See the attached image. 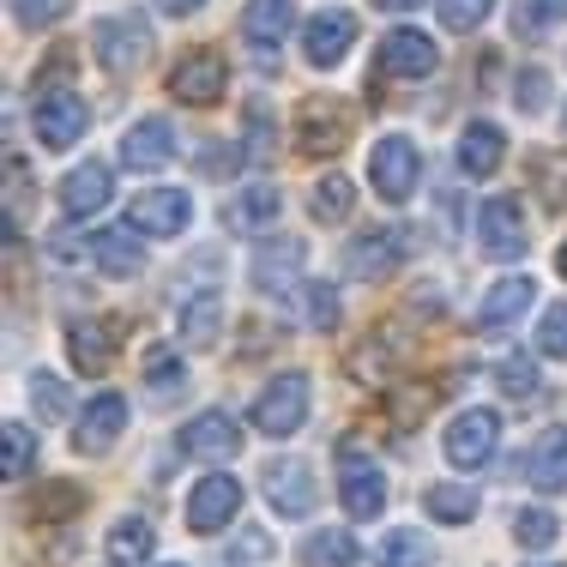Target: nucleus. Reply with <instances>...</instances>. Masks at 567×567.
<instances>
[{"instance_id": "9b49d317", "label": "nucleus", "mask_w": 567, "mask_h": 567, "mask_svg": "<svg viewBox=\"0 0 567 567\" xmlns=\"http://www.w3.org/2000/svg\"><path fill=\"white\" fill-rule=\"evenodd\" d=\"M441 61V49L429 43L423 31H386L381 37V55H374V73L386 79H429Z\"/></svg>"}, {"instance_id": "f8f14e48", "label": "nucleus", "mask_w": 567, "mask_h": 567, "mask_svg": "<svg viewBox=\"0 0 567 567\" xmlns=\"http://www.w3.org/2000/svg\"><path fill=\"white\" fill-rule=\"evenodd\" d=\"M350 43H357V12H344V7L315 12V19H308V31H302L308 66H339L350 55Z\"/></svg>"}, {"instance_id": "f704fd0d", "label": "nucleus", "mask_w": 567, "mask_h": 567, "mask_svg": "<svg viewBox=\"0 0 567 567\" xmlns=\"http://www.w3.org/2000/svg\"><path fill=\"white\" fill-rule=\"evenodd\" d=\"M537 357H567V302L544 308V320H537Z\"/></svg>"}, {"instance_id": "c85d7f7f", "label": "nucleus", "mask_w": 567, "mask_h": 567, "mask_svg": "<svg viewBox=\"0 0 567 567\" xmlns=\"http://www.w3.org/2000/svg\"><path fill=\"white\" fill-rule=\"evenodd\" d=\"M423 507H429V519H441V525H465V519H477V489H471V483H429Z\"/></svg>"}, {"instance_id": "603ef678", "label": "nucleus", "mask_w": 567, "mask_h": 567, "mask_svg": "<svg viewBox=\"0 0 567 567\" xmlns=\"http://www.w3.org/2000/svg\"><path fill=\"white\" fill-rule=\"evenodd\" d=\"M169 567H175V561H169Z\"/></svg>"}, {"instance_id": "4468645a", "label": "nucleus", "mask_w": 567, "mask_h": 567, "mask_svg": "<svg viewBox=\"0 0 567 567\" xmlns=\"http://www.w3.org/2000/svg\"><path fill=\"white\" fill-rule=\"evenodd\" d=\"M266 495H272V507L284 519H302V513H315L320 489H315V471L302 465V458H278V465H266Z\"/></svg>"}, {"instance_id": "20e7f679", "label": "nucleus", "mask_w": 567, "mask_h": 567, "mask_svg": "<svg viewBox=\"0 0 567 567\" xmlns=\"http://www.w3.org/2000/svg\"><path fill=\"white\" fill-rule=\"evenodd\" d=\"M532 229H525V206L513 194H489L477 206V241H483V254L489 260H519L525 248H532Z\"/></svg>"}, {"instance_id": "423d86ee", "label": "nucleus", "mask_w": 567, "mask_h": 567, "mask_svg": "<svg viewBox=\"0 0 567 567\" xmlns=\"http://www.w3.org/2000/svg\"><path fill=\"white\" fill-rule=\"evenodd\" d=\"M241 513V483L229 477V471H212V477H199L194 489H187V507H182V519H187V532H224L229 519Z\"/></svg>"}, {"instance_id": "b1692460", "label": "nucleus", "mask_w": 567, "mask_h": 567, "mask_svg": "<svg viewBox=\"0 0 567 567\" xmlns=\"http://www.w3.org/2000/svg\"><path fill=\"white\" fill-rule=\"evenodd\" d=\"M399 248H404L399 236H381V229H369V236L344 241V272H350V278H362V284H381L386 272H393Z\"/></svg>"}, {"instance_id": "c03bdc74", "label": "nucleus", "mask_w": 567, "mask_h": 567, "mask_svg": "<svg viewBox=\"0 0 567 567\" xmlns=\"http://www.w3.org/2000/svg\"><path fill=\"white\" fill-rule=\"evenodd\" d=\"M513 91H519V97H513V103H519V110H544V103H549V73H544V66H532V73H519V85H513Z\"/></svg>"}, {"instance_id": "4c0bfd02", "label": "nucleus", "mask_w": 567, "mask_h": 567, "mask_svg": "<svg viewBox=\"0 0 567 567\" xmlns=\"http://www.w3.org/2000/svg\"><path fill=\"white\" fill-rule=\"evenodd\" d=\"M489 12H495V0H441V24L447 31H477Z\"/></svg>"}, {"instance_id": "ddd939ff", "label": "nucleus", "mask_w": 567, "mask_h": 567, "mask_svg": "<svg viewBox=\"0 0 567 567\" xmlns=\"http://www.w3.org/2000/svg\"><path fill=\"white\" fill-rule=\"evenodd\" d=\"M127 218L145 236H175V229H187V218H194V199L182 187H152V194H133Z\"/></svg>"}, {"instance_id": "bb28decb", "label": "nucleus", "mask_w": 567, "mask_h": 567, "mask_svg": "<svg viewBox=\"0 0 567 567\" xmlns=\"http://www.w3.org/2000/svg\"><path fill=\"white\" fill-rule=\"evenodd\" d=\"M85 254L103 266V272H115V278H133V272H140V241H133L127 229H97Z\"/></svg>"}, {"instance_id": "8fccbe9b", "label": "nucleus", "mask_w": 567, "mask_h": 567, "mask_svg": "<svg viewBox=\"0 0 567 567\" xmlns=\"http://www.w3.org/2000/svg\"><path fill=\"white\" fill-rule=\"evenodd\" d=\"M374 7H386V12H411V7H423V0H374Z\"/></svg>"}, {"instance_id": "49530a36", "label": "nucleus", "mask_w": 567, "mask_h": 567, "mask_svg": "<svg viewBox=\"0 0 567 567\" xmlns=\"http://www.w3.org/2000/svg\"><path fill=\"white\" fill-rule=\"evenodd\" d=\"M266 549H272L266 537H241V549H229V561H260Z\"/></svg>"}, {"instance_id": "f03ea898", "label": "nucleus", "mask_w": 567, "mask_h": 567, "mask_svg": "<svg viewBox=\"0 0 567 567\" xmlns=\"http://www.w3.org/2000/svg\"><path fill=\"white\" fill-rule=\"evenodd\" d=\"M416 175H423V157H416V145L404 140V133H386L369 152V182L386 206H404V199L416 194Z\"/></svg>"}, {"instance_id": "1a4fd4ad", "label": "nucleus", "mask_w": 567, "mask_h": 567, "mask_svg": "<svg viewBox=\"0 0 567 567\" xmlns=\"http://www.w3.org/2000/svg\"><path fill=\"white\" fill-rule=\"evenodd\" d=\"M224 85H229V61L218 55V49H194V55H182V61H175V73H169V91L182 103H194V110L218 103Z\"/></svg>"}, {"instance_id": "4be33fe9", "label": "nucleus", "mask_w": 567, "mask_h": 567, "mask_svg": "<svg viewBox=\"0 0 567 567\" xmlns=\"http://www.w3.org/2000/svg\"><path fill=\"white\" fill-rule=\"evenodd\" d=\"M502 157H507V140H502L495 121H471V127L458 133V169H465L471 182H489V175L502 169Z\"/></svg>"}, {"instance_id": "473e14b6", "label": "nucleus", "mask_w": 567, "mask_h": 567, "mask_svg": "<svg viewBox=\"0 0 567 567\" xmlns=\"http://www.w3.org/2000/svg\"><path fill=\"white\" fill-rule=\"evenodd\" d=\"M374 567H429V537L423 532H386L374 549Z\"/></svg>"}, {"instance_id": "c756f323", "label": "nucleus", "mask_w": 567, "mask_h": 567, "mask_svg": "<svg viewBox=\"0 0 567 567\" xmlns=\"http://www.w3.org/2000/svg\"><path fill=\"white\" fill-rule=\"evenodd\" d=\"M308 212H315L320 224H344L350 212H357V187H350L344 175H327V182H315V194H308Z\"/></svg>"}, {"instance_id": "9d476101", "label": "nucleus", "mask_w": 567, "mask_h": 567, "mask_svg": "<svg viewBox=\"0 0 567 567\" xmlns=\"http://www.w3.org/2000/svg\"><path fill=\"white\" fill-rule=\"evenodd\" d=\"M31 121H37L43 152H66V145H79V133L91 127V110H85V97H73V91H43Z\"/></svg>"}, {"instance_id": "6ab92c4d", "label": "nucleus", "mask_w": 567, "mask_h": 567, "mask_svg": "<svg viewBox=\"0 0 567 567\" xmlns=\"http://www.w3.org/2000/svg\"><path fill=\"white\" fill-rule=\"evenodd\" d=\"M525 483L537 495H561L567 489V429H544L525 453Z\"/></svg>"}, {"instance_id": "3c124183", "label": "nucleus", "mask_w": 567, "mask_h": 567, "mask_svg": "<svg viewBox=\"0 0 567 567\" xmlns=\"http://www.w3.org/2000/svg\"><path fill=\"white\" fill-rule=\"evenodd\" d=\"M556 272L567 278V241H561V254H556Z\"/></svg>"}, {"instance_id": "0eeeda50", "label": "nucleus", "mask_w": 567, "mask_h": 567, "mask_svg": "<svg viewBox=\"0 0 567 567\" xmlns=\"http://www.w3.org/2000/svg\"><path fill=\"white\" fill-rule=\"evenodd\" d=\"M339 502H344L350 519H381L386 477H381V465H374L369 453H357V447L339 453Z\"/></svg>"}, {"instance_id": "39448f33", "label": "nucleus", "mask_w": 567, "mask_h": 567, "mask_svg": "<svg viewBox=\"0 0 567 567\" xmlns=\"http://www.w3.org/2000/svg\"><path fill=\"white\" fill-rule=\"evenodd\" d=\"M302 423H308V374H278V381L254 399V429L284 441V435H296Z\"/></svg>"}, {"instance_id": "6e6552de", "label": "nucleus", "mask_w": 567, "mask_h": 567, "mask_svg": "<svg viewBox=\"0 0 567 567\" xmlns=\"http://www.w3.org/2000/svg\"><path fill=\"white\" fill-rule=\"evenodd\" d=\"M350 140V110L332 97H308L302 115H296V145H302L308 157H339Z\"/></svg>"}, {"instance_id": "c9c22d12", "label": "nucleus", "mask_w": 567, "mask_h": 567, "mask_svg": "<svg viewBox=\"0 0 567 567\" xmlns=\"http://www.w3.org/2000/svg\"><path fill=\"white\" fill-rule=\"evenodd\" d=\"M537 386H544V381H537V362L532 357H507L502 362V393L507 399L525 404V399H537Z\"/></svg>"}, {"instance_id": "f257e3e1", "label": "nucleus", "mask_w": 567, "mask_h": 567, "mask_svg": "<svg viewBox=\"0 0 567 567\" xmlns=\"http://www.w3.org/2000/svg\"><path fill=\"white\" fill-rule=\"evenodd\" d=\"M152 24L140 19V12H121V19H103L97 31H91V55L103 61V73H115V79H127V73H140L145 61H152Z\"/></svg>"}, {"instance_id": "393cba45", "label": "nucleus", "mask_w": 567, "mask_h": 567, "mask_svg": "<svg viewBox=\"0 0 567 567\" xmlns=\"http://www.w3.org/2000/svg\"><path fill=\"white\" fill-rule=\"evenodd\" d=\"M218 332H224V296L218 290H194L182 302V339L194 350H212V344H218Z\"/></svg>"}, {"instance_id": "7c9ffc66", "label": "nucleus", "mask_w": 567, "mask_h": 567, "mask_svg": "<svg viewBox=\"0 0 567 567\" xmlns=\"http://www.w3.org/2000/svg\"><path fill=\"white\" fill-rule=\"evenodd\" d=\"M278 212H284L278 187H248V194L229 199V224H236V229H260V224H272Z\"/></svg>"}, {"instance_id": "37998d69", "label": "nucleus", "mask_w": 567, "mask_h": 567, "mask_svg": "<svg viewBox=\"0 0 567 567\" xmlns=\"http://www.w3.org/2000/svg\"><path fill=\"white\" fill-rule=\"evenodd\" d=\"M308 290V320H315L320 332L339 327V296H332V284H302Z\"/></svg>"}, {"instance_id": "a878e982", "label": "nucleus", "mask_w": 567, "mask_h": 567, "mask_svg": "<svg viewBox=\"0 0 567 567\" xmlns=\"http://www.w3.org/2000/svg\"><path fill=\"white\" fill-rule=\"evenodd\" d=\"M532 296H537L532 278H502V284H489V296L477 302V327H507V320H519L525 308H532Z\"/></svg>"}, {"instance_id": "f3484780", "label": "nucleus", "mask_w": 567, "mask_h": 567, "mask_svg": "<svg viewBox=\"0 0 567 567\" xmlns=\"http://www.w3.org/2000/svg\"><path fill=\"white\" fill-rule=\"evenodd\" d=\"M175 157V127L164 115H145L140 127H127V140H121V164H127L133 175H145V169H164Z\"/></svg>"}, {"instance_id": "79ce46f5", "label": "nucleus", "mask_w": 567, "mask_h": 567, "mask_svg": "<svg viewBox=\"0 0 567 567\" xmlns=\"http://www.w3.org/2000/svg\"><path fill=\"white\" fill-rule=\"evenodd\" d=\"M85 495L73 489V483H49L43 495H37V519H66V513H79Z\"/></svg>"}, {"instance_id": "ea45409f", "label": "nucleus", "mask_w": 567, "mask_h": 567, "mask_svg": "<svg viewBox=\"0 0 567 567\" xmlns=\"http://www.w3.org/2000/svg\"><path fill=\"white\" fill-rule=\"evenodd\" d=\"M31 458H37V441H31V429H24V423H7V477L19 483L24 471H31Z\"/></svg>"}, {"instance_id": "a211bd4d", "label": "nucleus", "mask_w": 567, "mask_h": 567, "mask_svg": "<svg viewBox=\"0 0 567 567\" xmlns=\"http://www.w3.org/2000/svg\"><path fill=\"white\" fill-rule=\"evenodd\" d=\"M121 429H127V399H121V393H97V399L85 404V416H79L73 447L79 453H110Z\"/></svg>"}, {"instance_id": "09e8293b", "label": "nucleus", "mask_w": 567, "mask_h": 567, "mask_svg": "<svg viewBox=\"0 0 567 567\" xmlns=\"http://www.w3.org/2000/svg\"><path fill=\"white\" fill-rule=\"evenodd\" d=\"M537 12L544 19H567V0H537Z\"/></svg>"}, {"instance_id": "a19ab883", "label": "nucleus", "mask_w": 567, "mask_h": 567, "mask_svg": "<svg viewBox=\"0 0 567 567\" xmlns=\"http://www.w3.org/2000/svg\"><path fill=\"white\" fill-rule=\"evenodd\" d=\"M31 404H37L43 423H55V416H66V386L55 381V374H37V381H31Z\"/></svg>"}, {"instance_id": "72a5a7b5", "label": "nucleus", "mask_w": 567, "mask_h": 567, "mask_svg": "<svg viewBox=\"0 0 567 567\" xmlns=\"http://www.w3.org/2000/svg\"><path fill=\"white\" fill-rule=\"evenodd\" d=\"M556 513H544V507H519L513 513V537H519V549H549L556 544Z\"/></svg>"}, {"instance_id": "dca6fc26", "label": "nucleus", "mask_w": 567, "mask_h": 567, "mask_svg": "<svg viewBox=\"0 0 567 567\" xmlns=\"http://www.w3.org/2000/svg\"><path fill=\"white\" fill-rule=\"evenodd\" d=\"M115 320H73L66 327V357H73V369L79 374H103L115 362V350H121V339H115Z\"/></svg>"}, {"instance_id": "de8ad7c7", "label": "nucleus", "mask_w": 567, "mask_h": 567, "mask_svg": "<svg viewBox=\"0 0 567 567\" xmlns=\"http://www.w3.org/2000/svg\"><path fill=\"white\" fill-rule=\"evenodd\" d=\"M206 0H157V12H169V19H187V12H199Z\"/></svg>"}, {"instance_id": "2eb2a0df", "label": "nucleus", "mask_w": 567, "mask_h": 567, "mask_svg": "<svg viewBox=\"0 0 567 567\" xmlns=\"http://www.w3.org/2000/svg\"><path fill=\"white\" fill-rule=\"evenodd\" d=\"M182 453L187 458H236L241 453V423L229 411H199L182 429Z\"/></svg>"}, {"instance_id": "7ed1b4c3", "label": "nucleus", "mask_w": 567, "mask_h": 567, "mask_svg": "<svg viewBox=\"0 0 567 567\" xmlns=\"http://www.w3.org/2000/svg\"><path fill=\"white\" fill-rule=\"evenodd\" d=\"M495 441H502V416H495L489 404H477V411H458L447 423L441 453H447L458 471H477V465H489V458H495Z\"/></svg>"}, {"instance_id": "a18cd8bd", "label": "nucleus", "mask_w": 567, "mask_h": 567, "mask_svg": "<svg viewBox=\"0 0 567 567\" xmlns=\"http://www.w3.org/2000/svg\"><path fill=\"white\" fill-rule=\"evenodd\" d=\"M248 157H254V164H266V157H272V121H266L260 103L248 110Z\"/></svg>"}, {"instance_id": "412c9836", "label": "nucleus", "mask_w": 567, "mask_h": 567, "mask_svg": "<svg viewBox=\"0 0 567 567\" xmlns=\"http://www.w3.org/2000/svg\"><path fill=\"white\" fill-rule=\"evenodd\" d=\"M241 37H248V49L260 61H272L284 49V37H290V0H248V12H241Z\"/></svg>"}, {"instance_id": "5701e85b", "label": "nucleus", "mask_w": 567, "mask_h": 567, "mask_svg": "<svg viewBox=\"0 0 567 567\" xmlns=\"http://www.w3.org/2000/svg\"><path fill=\"white\" fill-rule=\"evenodd\" d=\"M302 260H308V248L296 236H284V241H260V254H254V284H260L266 296H284L296 284V272H302Z\"/></svg>"}, {"instance_id": "e433bc0d", "label": "nucleus", "mask_w": 567, "mask_h": 567, "mask_svg": "<svg viewBox=\"0 0 567 567\" xmlns=\"http://www.w3.org/2000/svg\"><path fill=\"white\" fill-rule=\"evenodd\" d=\"M182 381H187V369H182V362H175L169 350H152V362H145V386H152L157 399H169Z\"/></svg>"}, {"instance_id": "cd10ccee", "label": "nucleus", "mask_w": 567, "mask_h": 567, "mask_svg": "<svg viewBox=\"0 0 567 567\" xmlns=\"http://www.w3.org/2000/svg\"><path fill=\"white\" fill-rule=\"evenodd\" d=\"M157 549V532H152V519H140V513H127V519H115L110 525V561L121 567H133V561H145Z\"/></svg>"}, {"instance_id": "aec40b11", "label": "nucleus", "mask_w": 567, "mask_h": 567, "mask_svg": "<svg viewBox=\"0 0 567 567\" xmlns=\"http://www.w3.org/2000/svg\"><path fill=\"white\" fill-rule=\"evenodd\" d=\"M110 194H115V182H110V164H79V169H66V182H61V206H66V218H91V212H103L110 206Z\"/></svg>"}, {"instance_id": "58836bf2", "label": "nucleus", "mask_w": 567, "mask_h": 567, "mask_svg": "<svg viewBox=\"0 0 567 567\" xmlns=\"http://www.w3.org/2000/svg\"><path fill=\"white\" fill-rule=\"evenodd\" d=\"M66 12H73V0H12V19L31 24V31H43V24H61Z\"/></svg>"}, {"instance_id": "2f4dec72", "label": "nucleus", "mask_w": 567, "mask_h": 567, "mask_svg": "<svg viewBox=\"0 0 567 567\" xmlns=\"http://www.w3.org/2000/svg\"><path fill=\"white\" fill-rule=\"evenodd\" d=\"M357 537L350 532H315L302 544V567H357Z\"/></svg>"}]
</instances>
